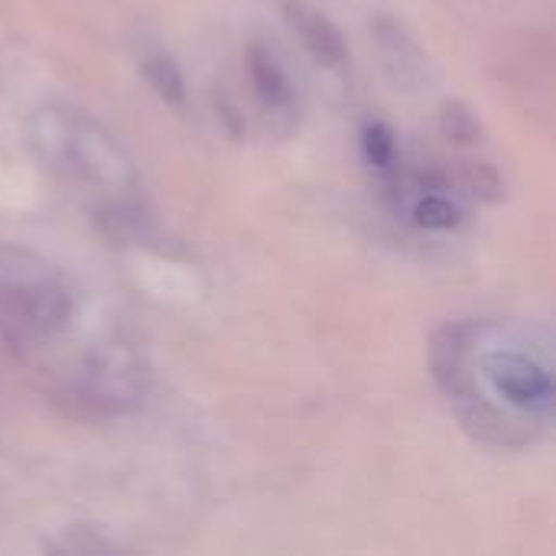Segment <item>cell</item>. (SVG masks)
<instances>
[{"mask_svg":"<svg viewBox=\"0 0 556 556\" xmlns=\"http://www.w3.org/2000/svg\"><path fill=\"white\" fill-rule=\"evenodd\" d=\"M437 388L469 433L495 446H525L554 420L551 362L505 326L446 323L430 345Z\"/></svg>","mask_w":556,"mask_h":556,"instance_id":"obj_1","label":"cell"},{"mask_svg":"<svg viewBox=\"0 0 556 556\" xmlns=\"http://www.w3.org/2000/svg\"><path fill=\"white\" fill-rule=\"evenodd\" d=\"M81 293L49 257L0 248V339L29 368H46L62 345L78 339Z\"/></svg>","mask_w":556,"mask_h":556,"instance_id":"obj_2","label":"cell"},{"mask_svg":"<svg viewBox=\"0 0 556 556\" xmlns=\"http://www.w3.org/2000/svg\"><path fill=\"white\" fill-rule=\"evenodd\" d=\"M26 143L39 166L62 186L94 195V215L134 202L140 189L130 153L88 114L46 104L29 114Z\"/></svg>","mask_w":556,"mask_h":556,"instance_id":"obj_3","label":"cell"},{"mask_svg":"<svg viewBox=\"0 0 556 556\" xmlns=\"http://www.w3.org/2000/svg\"><path fill=\"white\" fill-rule=\"evenodd\" d=\"M65 397L98 417L137 414L150 397V368L114 326L94 329L65 375Z\"/></svg>","mask_w":556,"mask_h":556,"instance_id":"obj_4","label":"cell"},{"mask_svg":"<svg viewBox=\"0 0 556 556\" xmlns=\"http://www.w3.org/2000/svg\"><path fill=\"white\" fill-rule=\"evenodd\" d=\"M283 20L319 65L339 68L349 62V46H345L342 29L316 7H309L303 0H283Z\"/></svg>","mask_w":556,"mask_h":556,"instance_id":"obj_5","label":"cell"},{"mask_svg":"<svg viewBox=\"0 0 556 556\" xmlns=\"http://www.w3.org/2000/svg\"><path fill=\"white\" fill-rule=\"evenodd\" d=\"M248 75L254 81V91L257 98L264 101V108L277 117H290L293 108H296V98H293V85L287 78V72L280 68V62L270 55V49H264L261 42H254L248 49Z\"/></svg>","mask_w":556,"mask_h":556,"instance_id":"obj_6","label":"cell"},{"mask_svg":"<svg viewBox=\"0 0 556 556\" xmlns=\"http://www.w3.org/2000/svg\"><path fill=\"white\" fill-rule=\"evenodd\" d=\"M410 222L424 231H453L463 225V208L446 195L440 182H427L410 202Z\"/></svg>","mask_w":556,"mask_h":556,"instance_id":"obj_7","label":"cell"},{"mask_svg":"<svg viewBox=\"0 0 556 556\" xmlns=\"http://www.w3.org/2000/svg\"><path fill=\"white\" fill-rule=\"evenodd\" d=\"M140 72H143L147 85L166 104H173V108H182L186 104V78H182V72H179V65H176L173 55H166V52H147L140 59Z\"/></svg>","mask_w":556,"mask_h":556,"instance_id":"obj_8","label":"cell"},{"mask_svg":"<svg viewBox=\"0 0 556 556\" xmlns=\"http://www.w3.org/2000/svg\"><path fill=\"white\" fill-rule=\"evenodd\" d=\"M49 554H114L117 544L108 541L98 528H88V525H75V528H65L59 531V538L52 544H46Z\"/></svg>","mask_w":556,"mask_h":556,"instance_id":"obj_9","label":"cell"},{"mask_svg":"<svg viewBox=\"0 0 556 556\" xmlns=\"http://www.w3.org/2000/svg\"><path fill=\"white\" fill-rule=\"evenodd\" d=\"M362 153L378 173H391L397 160V137L384 121H368L362 127Z\"/></svg>","mask_w":556,"mask_h":556,"instance_id":"obj_10","label":"cell"},{"mask_svg":"<svg viewBox=\"0 0 556 556\" xmlns=\"http://www.w3.org/2000/svg\"><path fill=\"white\" fill-rule=\"evenodd\" d=\"M440 130L453 143H476L482 137V124L463 101H443L440 104Z\"/></svg>","mask_w":556,"mask_h":556,"instance_id":"obj_11","label":"cell"},{"mask_svg":"<svg viewBox=\"0 0 556 556\" xmlns=\"http://www.w3.org/2000/svg\"><path fill=\"white\" fill-rule=\"evenodd\" d=\"M463 179H466V186H469L479 199L498 202V199L505 195V182H502V176L495 173V166H489V163H466V166H463Z\"/></svg>","mask_w":556,"mask_h":556,"instance_id":"obj_12","label":"cell"}]
</instances>
